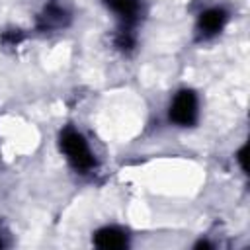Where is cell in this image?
<instances>
[{
	"instance_id": "cell-7",
	"label": "cell",
	"mask_w": 250,
	"mask_h": 250,
	"mask_svg": "<svg viewBox=\"0 0 250 250\" xmlns=\"http://www.w3.org/2000/svg\"><path fill=\"white\" fill-rule=\"evenodd\" d=\"M236 158H238V162H240V166H242V170L246 172V146H242V148L238 150V154H236Z\"/></svg>"
},
{
	"instance_id": "cell-6",
	"label": "cell",
	"mask_w": 250,
	"mask_h": 250,
	"mask_svg": "<svg viewBox=\"0 0 250 250\" xmlns=\"http://www.w3.org/2000/svg\"><path fill=\"white\" fill-rule=\"evenodd\" d=\"M94 244L104 250H119L127 246V234L117 227H104L94 234Z\"/></svg>"
},
{
	"instance_id": "cell-5",
	"label": "cell",
	"mask_w": 250,
	"mask_h": 250,
	"mask_svg": "<svg viewBox=\"0 0 250 250\" xmlns=\"http://www.w3.org/2000/svg\"><path fill=\"white\" fill-rule=\"evenodd\" d=\"M66 23H68V12L57 2H49L37 18V27L41 31L59 29V27H64Z\"/></svg>"
},
{
	"instance_id": "cell-4",
	"label": "cell",
	"mask_w": 250,
	"mask_h": 250,
	"mask_svg": "<svg viewBox=\"0 0 250 250\" xmlns=\"http://www.w3.org/2000/svg\"><path fill=\"white\" fill-rule=\"evenodd\" d=\"M105 6L117 16L123 29H133L141 18V0H105Z\"/></svg>"
},
{
	"instance_id": "cell-1",
	"label": "cell",
	"mask_w": 250,
	"mask_h": 250,
	"mask_svg": "<svg viewBox=\"0 0 250 250\" xmlns=\"http://www.w3.org/2000/svg\"><path fill=\"white\" fill-rule=\"evenodd\" d=\"M59 145H61V150L64 152L66 160L70 162V166L76 172L84 174V172H90L96 166V158H94V152L88 146V141L76 129H72V127L62 129L61 137H59Z\"/></svg>"
},
{
	"instance_id": "cell-2",
	"label": "cell",
	"mask_w": 250,
	"mask_h": 250,
	"mask_svg": "<svg viewBox=\"0 0 250 250\" xmlns=\"http://www.w3.org/2000/svg\"><path fill=\"white\" fill-rule=\"evenodd\" d=\"M197 113H199V104H197V96L191 90H180L172 104H170V121H174L180 127H189L197 121Z\"/></svg>"
},
{
	"instance_id": "cell-3",
	"label": "cell",
	"mask_w": 250,
	"mask_h": 250,
	"mask_svg": "<svg viewBox=\"0 0 250 250\" xmlns=\"http://www.w3.org/2000/svg\"><path fill=\"white\" fill-rule=\"evenodd\" d=\"M227 12L223 8H209L205 12H201L199 20H197V25H195V31H197V37L199 39H209L213 35H217L225 23H227Z\"/></svg>"
}]
</instances>
